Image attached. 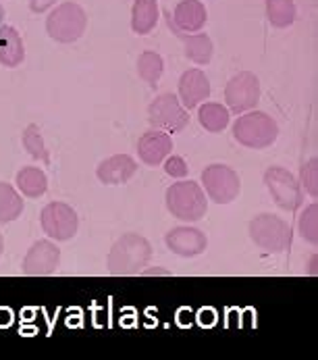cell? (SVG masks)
Masks as SVG:
<instances>
[{"instance_id": "obj_1", "label": "cell", "mask_w": 318, "mask_h": 360, "mask_svg": "<svg viewBox=\"0 0 318 360\" xmlns=\"http://www.w3.org/2000/svg\"><path fill=\"white\" fill-rule=\"evenodd\" d=\"M152 258L150 242L140 233H123L110 248L106 266L114 277H131L142 275Z\"/></svg>"}, {"instance_id": "obj_2", "label": "cell", "mask_w": 318, "mask_h": 360, "mask_svg": "<svg viewBox=\"0 0 318 360\" xmlns=\"http://www.w3.org/2000/svg\"><path fill=\"white\" fill-rule=\"evenodd\" d=\"M166 208L168 212L185 223H196L200 221L206 210H208V200L200 184L196 181H177L166 190Z\"/></svg>"}, {"instance_id": "obj_3", "label": "cell", "mask_w": 318, "mask_h": 360, "mask_svg": "<svg viewBox=\"0 0 318 360\" xmlns=\"http://www.w3.org/2000/svg\"><path fill=\"white\" fill-rule=\"evenodd\" d=\"M233 138L246 148L263 150L277 142L279 125L270 115L263 110H252L237 117V121L233 123Z\"/></svg>"}, {"instance_id": "obj_4", "label": "cell", "mask_w": 318, "mask_h": 360, "mask_svg": "<svg viewBox=\"0 0 318 360\" xmlns=\"http://www.w3.org/2000/svg\"><path fill=\"white\" fill-rule=\"evenodd\" d=\"M250 240L268 255H279L289 250L291 242H293V231L289 227L287 221H283L281 217L274 214H258L250 221L248 227Z\"/></svg>"}, {"instance_id": "obj_5", "label": "cell", "mask_w": 318, "mask_h": 360, "mask_svg": "<svg viewBox=\"0 0 318 360\" xmlns=\"http://www.w3.org/2000/svg\"><path fill=\"white\" fill-rule=\"evenodd\" d=\"M88 27V15L77 2H62L54 8L46 19V32L54 42L73 44L77 42Z\"/></svg>"}, {"instance_id": "obj_6", "label": "cell", "mask_w": 318, "mask_h": 360, "mask_svg": "<svg viewBox=\"0 0 318 360\" xmlns=\"http://www.w3.org/2000/svg\"><path fill=\"white\" fill-rule=\"evenodd\" d=\"M265 186L279 208L296 212L304 202V190L300 181L285 167H268L265 171Z\"/></svg>"}, {"instance_id": "obj_7", "label": "cell", "mask_w": 318, "mask_h": 360, "mask_svg": "<svg viewBox=\"0 0 318 360\" xmlns=\"http://www.w3.org/2000/svg\"><path fill=\"white\" fill-rule=\"evenodd\" d=\"M148 123L152 129L166 134H179L190 123V112L175 94H160L157 101L148 106Z\"/></svg>"}, {"instance_id": "obj_8", "label": "cell", "mask_w": 318, "mask_h": 360, "mask_svg": "<svg viewBox=\"0 0 318 360\" xmlns=\"http://www.w3.org/2000/svg\"><path fill=\"white\" fill-rule=\"evenodd\" d=\"M202 186L206 190L204 194H208V198L216 205H231L241 192L239 175L227 165L206 167L202 171Z\"/></svg>"}, {"instance_id": "obj_9", "label": "cell", "mask_w": 318, "mask_h": 360, "mask_svg": "<svg viewBox=\"0 0 318 360\" xmlns=\"http://www.w3.org/2000/svg\"><path fill=\"white\" fill-rule=\"evenodd\" d=\"M260 101V79L252 71H239L225 88V103L231 112H248Z\"/></svg>"}, {"instance_id": "obj_10", "label": "cell", "mask_w": 318, "mask_h": 360, "mask_svg": "<svg viewBox=\"0 0 318 360\" xmlns=\"http://www.w3.org/2000/svg\"><path fill=\"white\" fill-rule=\"evenodd\" d=\"M40 223L48 238H53L56 242H67L77 233L79 217L73 210V206L65 205V202H51L42 208Z\"/></svg>"}, {"instance_id": "obj_11", "label": "cell", "mask_w": 318, "mask_h": 360, "mask_svg": "<svg viewBox=\"0 0 318 360\" xmlns=\"http://www.w3.org/2000/svg\"><path fill=\"white\" fill-rule=\"evenodd\" d=\"M58 264H60V250L51 240H40L27 250L21 271L27 277H48L56 273Z\"/></svg>"}, {"instance_id": "obj_12", "label": "cell", "mask_w": 318, "mask_h": 360, "mask_svg": "<svg viewBox=\"0 0 318 360\" xmlns=\"http://www.w3.org/2000/svg\"><path fill=\"white\" fill-rule=\"evenodd\" d=\"M164 242H166V248H168L173 255L183 258L200 257V255L206 252V248H208V238H206V233H202L200 229L190 227V225L173 227V229L164 236Z\"/></svg>"}, {"instance_id": "obj_13", "label": "cell", "mask_w": 318, "mask_h": 360, "mask_svg": "<svg viewBox=\"0 0 318 360\" xmlns=\"http://www.w3.org/2000/svg\"><path fill=\"white\" fill-rule=\"evenodd\" d=\"M164 17H166L168 27L185 32V34H198L208 21L206 6L200 0H181L173 13L164 11Z\"/></svg>"}, {"instance_id": "obj_14", "label": "cell", "mask_w": 318, "mask_h": 360, "mask_svg": "<svg viewBox=\"0 0 318 360\" xmlns=\"http://www.w3.org/2000/svg\"><path fill=\"white\" fill-rule=\"evenodd\" d=\"M211 96V82L200 69H187L179 79V103L187 110L200 106Z\"/></svg>"}, {"instance_id": "obj_15", "label": "cell", "mask_w": 318, "mask_h": 360, "mask_svg": "<svg viewBox=\"0 0 318 360\" xmlns=\"http://www.w3.org/2000/svg\"><path fill=\"white\" fill-rule=\"evenodd\" d=\"M173 153V138L166 131L160 129H148L140 142H138V155L144 165L159 167L164 162V158Z\"/></svg>"}, {"instance_id": "obj_16", "label": "cell", "mask_w": 318, "mask_h": 360, "mask_svg": "<svg viewBox=\"0 0 318 360\" xmlns=\"http://www.w3.org/2000/svg\"><path fill=\"white\" fill-rule=\"evenodd\" d=\"M135 171H138L135 158H131L129 155H114L105 158L98 165L96 175L106 186H123L135 175Z\"/></svg>"}, {"instance_id": "obj_17", "label": "cell", "mask_w": 318, "mask_h": 360, "mask_svg": "<svg viewBox=\"0 0 318 360\" xmlns=\"http://www.w3.org/2000/svg\"><path fill=\"white\" fill-rule=\"evenodd\" d=\"M25 58V46L13 25H0V63L8 69L19 67Z\"/></svg>"}, {"instance_id": "obj_18", "label": "cell", "mask_w": 318, "mask_h": 360, "mask_svg": "<svg viewBox=\"0 0 318 360\" xmlns=\"http://www.w3.org/2000/svg\"><path fill=\"white\" fill-rule=\"evenodd\" d=\"M171 32L183 42L185 56L190 60H194L196 65H208L211 63L214 46H212V40L206 34H185V32H179V30H173V27H171Z\"/></svg>"}, {"instance_id": "obj_19", "label": "cell", "mask_w": 318, "mask_h": 360, "mask_svg": "<svg viewBox=\"0 0 318 360\" xmlns=\"http://www.w3.org/2000/svg\"><path fill=\"white\" fill-rule=\"evenodd\" d=\"M159 13L157 0H135L131 8V30L138 36L150 34L159 23Z\"/></svg>"}, {"instance_id": "obj_20", "label": "cell", "mask_w": 318, "mask_h": 360, "mask_svg": "<svg viewBox=\"0 0 318 360\" xmlns=\"http://www.w3.org/2000/svg\"><path fill=\"white\" fill-rule=\"evenodd\" d=\"M15 184H17V190L27 198H40L48 190V177L38 167H23L17 173Z\"/></svg>"}, {"instance_id": "obj_21", "label": "cell", "mask_w": 318, "mask_h": 360, "mask_svg": "<svg viewBox=\"0 0 318 360\" xmlns=\"http://www.w3.org/2000/svg\"><path fill=\"white\" fill-rule=\"evenodd\" d=\"M229 119H231L229 108L223 106L220 103H204L200 104V108H198V121L211 134L223 131L229 125Z\"/></svg>"}, {"instance_id": "obj_22", "label": "cell", "mask_w": 318, "mask_h": 360, "mask_svg": "<svg viewBox=\"0 0 318 360\" xmlns=\"http://www.w3.org/2000/svg\"><path fill=\"white\" fill-rule=\"evenodd\" d=\"M23 212V198L11 186L0 181V223H13Z\"/></svg>"}, {"instance_id": "obj_23", "label": "cell", "mask_w": 318, "mask_h": 360, "mask_svg": "<svg viewBox=\"0 0 318 360\" xmlns=\"http://www.w3.org/2000/svg\"><path fill=\"white\" fill-rule=\"evenodd\" d=\"M266 17L270 21L272 27H289L293 25L298 11H296V2L293 0H266Z\"/></svg>"}, {"instance_id": "obj_24", "label": "cell", "mask_w": 318, "mask_h": 360, "mask_svg": "<svg viewBox=\"0 0 318 360\" xmlns=\"http://www.w3.org/2000/svg\"><path fill=\"white\" fill-rule=\"evenodd\" d=\"M138 73L140 77L148 84V86H157L164 73V60L160 56L159 52L154 51H146L140 54L138 58Z\"/></svg>"}, {"instance_id": "obj_25", "label": "cell", "mask_w": 318, "mask_h": 360, "mask_svg": "<svg viewBox=\"0 0 318 360\" xmlns=\"http://www.w3.org/2000/svg\"><path fill=\"white\" fill-rule=\"evenodd\" d=\"M298 231L302 236V240H306L308 244L317 246L318 244V205L312 202L310 206L304 208V212L298 219Z\"/></svg>"}, {"instance_id": "obj_26", "label": "cell", "mask_w": 318, "mask_h": 360, "mask_svg": "<svg viewBox=\"0 0 318 360\" xmlns=\"http://www.w3.org/2000/svg\"><path fill=\"white\" fill-rule=\"evenodd\" d=\"M23 146L34 158H38L42 162H51V155L44 146V138H42V131L38 125L32 123L23 129Z\"/></svg>"}, {"instance_id": "obj_27", "label": "cell", "mask_w": 318, "mask_h": 360, "mask_svg": "<svg viewBox=\"0 0 318 360\" xmlns=\"http://www.w3.org/2000/svg\"><path fill=\"white\" fill-rule=\"evenodd\" d=\"M300 186H302V190H304L308 196H312V198H317L318 196V158L317 156H312V158L302 167V171H300Z\"/></svg>"}, {"instance_id": "obj_28", "label": "cell", "mask_w": 318, "mask_h": 360, "mask_svg": "<svg viewBox=\"0 0 318 360\" xmlns=\"http://www.w3.org/2000/svg\"><path fill=\"white\" fill-rule=\"evenodd\" d=\"M164 171H166V175H171L175 179H181V177L187 175L190 169H187V162L181 156H166L164 158Z\"/></svg>"}, {"instance_id": "obj_29", "label": "cell", "mask_w": 318, "mask_h": 360, "mask_svg": "<svg viewBox=\"0 0 318 360\" xmlns=\"http://www.w3.org/2000/svg\"><path fill=\"white\" fill-rule=\"evenodd\" d=\"M54 4H56V0H29V8L34 13H44V11H48Z\"/></svg>"}, {"instance_id": "obj_30", "label": "cell", "mask_w": 318, "mask_h": 360, "mask_svg": "<svg viewBox=\"0 0 318 360\" xmlns=\"http://www.w3.org/2000/svg\"><path fill=\"white\" fill-rule=\"evenodd\" d=\"M142 273H144V275H171L168 271H162V269H148V271L144 269Z\"/></svg>"}, {"instance_id": "obj_31", "label": "cell", "mask_w": 318, "mask_h": 360, "mask_svg": "<svg viewBox=\"0 0 318 360\" xmlns=\"http://www.w3.org/2000/svg\"><path fill=\"white\" fill-rule=\"evenodd\" d=\"M310 275H317V255L310 260Z\"/></svg>"}, {"instance_id": "obj_32", "label": "cell", "mask_w": 318, "mask_h": 360, "mask_svg": "<svg viewBox=\"0 0 318 360\" xmlns=\"http://www.w3.org/2000/svg\"><path fill=\"white\" fill-rule=\"evenodd\" d=\"M2 250H4V238H2V233H0V257H2Z\"/></svg>"}, {"instance_id": "obj_33", "label": "cell", "mask_w": 318, "mask_h": 360, "mask_svg": "<svg viewBox=\"0 0 318 360\" xmlns=\"http://www.w3.org/2000/svg\"><path fill=\"white\" fill-rule=\"evenodd\" d=\"M2 17H4V11H2V6H0V25H2Z\"/></svg>"}]
</instances>
